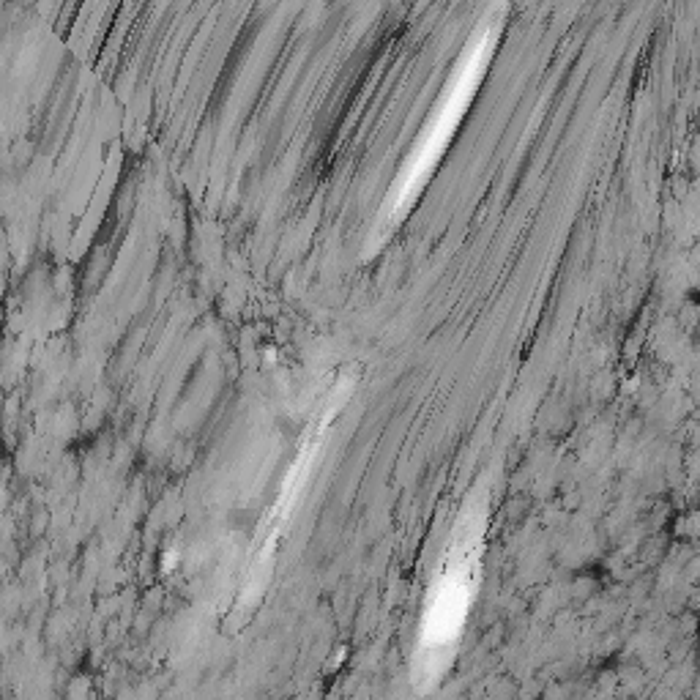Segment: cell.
<instances>
[{
	"mask_svg": "<svg viewBox=\"0 0 700 700\" xmlns=\"http://www.w3.org/2000/svg\"><path fill=\"white\" fill-rule=\"evenodd\" d=\"M504 17L506 0H495L490 11L484 14L482 25L476 28L474 36L465 44L463 55H460V61L454 63L452 77H449V83L443 88L433 115L427 118L422 134L416 137L411 154L405 159V165L400 167V173L394 178L389 195H386L378 233H386V230L400 225L402 217L416 203V197L422 195V189L430 181L435 165L441 162L443 151L449 148L457 126H460L463 115L468 113V107L474 102L476 88L482 83L487 63H490L495 52V42L501 36V28H504Z\"/></svg>",
	"mask_w": 700,
	"mask_h": 700,
	"instance_id": "obj_1",
	"label": "cell"
},
{
	"mask_svg": "<svg viewBox=\"0 0 700 700\" xmlns=\"http://www.w3.org/2000/svg\"><path fill=\"white\" fill-rule=\"evenodd\" d=\"M484 531H487V506H484V498H479L465 506L463 515L454 525L441 569L424 602L419 643L413 654L416 657L413 681L422 687L438 681L452 659L457 640L463 635L465 618H468L476 583H479V569H482Z\"/></svg>",
	"mask_w": 700,
	"mask_h": 700,
	"instance_id": "obj_2",
	"label": "cell"
}]
</instances>
